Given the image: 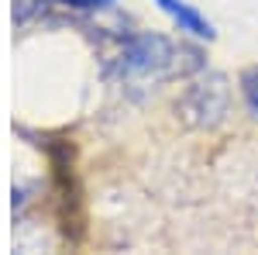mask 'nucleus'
I'll use <instances>...</instances> for the list:
<instances>
[{
	"label": "nucleus",
	"instance_id": "f257e3e1",
	"mask_svg": "<svg viewBox=\"0 0 258 255\" xmlns=\"http://www.w3.org/2000/svg\"><path fill=\"white\" fill-rule=\"evenodd\" d=\"M179 48L176 41H169L165 35H155V31H141L135 38H127L124 52H120V76L127 79H162V76H176L179 69Z\"/></svg>",
	"mask_w": 258,
	"mask_h": 255
},
{
	"label": "nucleus",
	"instance_id": "f03ea898",
	"mask_svg": "<svg viewBox=\"0 0 258 255\" xmlns=\"http://www.w3.org/2000/svg\"><path fill=\"white\" fill-rule=\"evenodd\" d=\"M231 111V83L224 73H207L186 86L179 100V114L193 128H217Z\"/></svg>",
	"mask_w": 258,
	"mask_h": 255
},
{
	"label": "nucleus",
	"instance_id": "7ed1b4c3",
	"mask_svg": "<svg viewBox=\"0 0 258 255\" xmlns=\"http://www.w3.org/2000/svg\"><path fill=\"white\" fill-rule=\"evenodd\" d=\"M159 4L162 14H169L172 24H176L179 31H186V35H193V38H203V41H214L217 38V31H214V24L200 14L193 4H186V0H155Z\"/></svg>",
	"mask_w": 258,
	"mask_h": 255
},
{
	"label": "nucleus",
	"instance_id": "20e7f679",
	"mask_svg": "<svg viewBox=\"0 0 258 255\" xmlns=\"http://www.w3.org/2000/svg\"><path fill=\"white\" fill-rule=\"evenodd\" d=\"M238 86H241V100H244L248 114L258 118V66H251V69H244V73H241Z\"/></svg>",
	"mask_w": 258,
	"mask_h": 255
},
{
	"label": "nucleus",
	"instance_id": "39448f33",
	"mask_svg": "<svg viewBox=\"0 0 258 255\" xmlns=\"http://www.w3.org/2000/svg\"><path fill=\"white\" fill-rule=\"evenodd\" d=\"M55 4H66L73 11H103V7H114V0H55Z\"/></svg>",
	"mask_w": 258,
	"mask_h": 255
}]
</instances>
